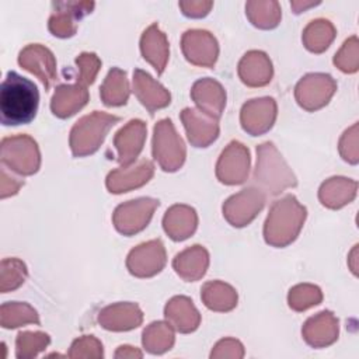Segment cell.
<instances>
[{"mask_svg": "<svg viewBox=\"0 0 359 359\" xmlns=\"http://www.w3.org/2000/svg\"><path fill=\"white\" fill-rule=\"evenodd\" d=\"M38 104L36 86L17 72H8L0 88L1 123L6 126L29 123L36 115Z\"/></svg>", "mask_w": 359, "mask_h": 359, "instance_id": "6da1fadb", "label": "cell"}, {"mask_svg": "<svg viewBox=\"0 0 359 359\" xmlns=\"http://www.w3.org/2000/svg\"><path fill=\"white\" fill-rule=\"evenodd\" d=\"M119 122V116L95 111L81 118L70 133V146L74 156H86L95 151L109 128Z\"/></svg>", "mask_w": 359, "mask_h": 359, "instance_id": "7a4b0ae2", "label": "cell"}, {"mask_svg": "<svg viewBox=\"0 0 359 359\" xmlns=\"http://www.w3.org/2000/svg\"><path fill=\"white\" fill-rule=\"evenodd\" d=\"M306 209L302 208L296 198L289 195L282 201H276L271 209V213L266 219V223H279L282 222L275 233H272L266 243L273 245H286L293 241L304 222Z\"/></svg>", "mask_w": 359, "mask_h": 359, "instance_id": "3957f363", "label": "cell"}, {"mask_svg": "<svg viewBox=\"0 0 359 359\" xmlns=\"http://www.w3.org/2000/svg\"><path fill=\"white\" fill-rule=\"evenodd\" d=\"M1 161L10 170L29 175L39 167V151L36 143L25 135L6 137L1 142Z\"/></svg>", "mask_w": 359, "mask_h": 359, "instance_id": "277c9868", "label": "cell"}, {"mask_svg": "<svg viewBox=\"0 0 359 359\" xmlns=\"http://www.w3.org/2000/svg\"><path fill=\"white\" fill-rule=\"evenodd\" d=\"M153 154L165 171H175L184 163V143L181 137L177 136L170 119L160 121L154 128Z\"/></svg>", "mask_w": 359, "mask_h": 359, "instance_id": "5b68a950", "label": "cell"}, {"mask_svg": "<svg viewBox=\"0 0 359 359\" xmlns=\"http://www.w3.org/2000/svg\"><path fill=\"white\" fill-rule=\"evenodd\" d=\"M158 201L143 198L121 205L114 215L116 229L123 234H133L147 226Z\"/></svg>", "mask_w": 359, "mask_h": 359, "instance_id": "8992f818", "label": "cell"}, {"mask_svg": "<svg viewBox=\"0 0 359 359\" xmlns=\"http://www.w3.org/2000/svg\"><path fill=\"white\" fill-rule=\"evenodd\" d=\"M276 116V105L272 98L251 100L243 107L241 123L251 135H259L268 130Z\"/></svg>", "mask_w": 359, "mask_h": 359, "instance_id": "52a82bcc", "label": "cell"}, {"mask_svg": "<svg viewBox=\"0 0 359 359\" xmlns=\"http://www.w3.org/2000/svg\"><path fill=\"white\" fill-rule=\"evenodd\" d=\"M182 121L188 133L191 143L198 147H205L217 137V122L216 118L205 114L203 111H196L187 108L182 111Z\"/></svg>", "mask_w": 359, "mask_h": 359, "instance_id": "ba28073f", "label": "cell"}, {"mask_svg": "<svg viewBox=\"0 0 359 359\" xmlns=\"http://www.w3.org/2000/svg\"><path fill=\"white\" fill-rule=\"evenodd\" d=\"M18 63L24 69L36 74L42 80L45 88H49L52 81L56 79L53 55L41 45H29L21 50Z\"/></svg>", "mask_w": 359, "mask_h": 359, "instance_id": "9c48e42d", "label": "cell"}, {"mask_svg": "<svg viewBox=\"0 0 359 359\" xmlns=\"http://www.w3.org/2000/svg\"><path fill=\"white\" fill-rule=\"evenodd\" d=\"M241 194L244 203H241L240 195H234L223 206L227 220L238 227L247 224L264 205V198L259 192L254 189H243Z\"/></svg>", "mask_w": 359, "mask_h": 359, "instance_id": "30bf717a", "label": "cell"}, {"mask_svg": "<svg viewBox=\"0 0 359 359\" xmlns=\"http://www.w3.org/2000/svg\"><path fill=\"white\" fill-rule=\"evenodd\" d=\"M164 252L163 244L157 241H150L147 244L139 245L128 257V268L136 276H151L161 271L165 258H151Z\"/></svg>", "mask_w": 359, "mask_h": 359, "instance_id": "8fae6325", "label": "cell"}, {"mask_svg": "<svg viewBox=\"0 0 359 359\" xmlns=\"http://www.w3.org/2000/svg\"><path fill=\"white\" fill-rule=\"evenodd\" d=\"M146 128L142 121H130L115 136V146L118 149V160L128 165L132 163L143 147Z\"/></svg>", "mask_w": 359, "mask_h": 359, "instance_id": "7c38bea8", "label": "cell"}, {"mask_svg": "<svg viewBox=\"0 0 359 359\" xmlns=\"http://www.w3.org/2000/svg\"><path fill=\"white\" fill-rule=\"evenodd\" d=\"M250 156L248 150L238 142H231L229 147L222 153L217 164V177L224 184H240L243 180L237 174L234 167H238L244 172H248Z\"/></svg>", "mask_w": 359, "mask_h": 359, "instance_id": "4fadbf2b", "label": "cell"}, {"mask_svg": "<svg viewBox=\"0 0 359 359\" xmlns=\"http://www.w3.org/2000/svg\"><path fill=\"white\" fill-rule=\"evenodd\" d=\"M241 80L248 86H264L271 81L272 66L262 52H248L240 62Z\"/></svg>", "mask_w": 359, "mask_h": 359, "instance_id": "5bb4252c", "label": "cell"}, {"mask_svg": "<svg viewBox=\"0 0 359 359\" xmlns=\"http://www.w3.org/2000/svg\"><path fill=\"white\" fill-rule=\"evenodd\" d=\"M133 79L136 94L150 112H153L156 108H163L170 104V94L160 84L153 81L147 73L136 70Z\"/></svg>", "mask_w": 359, "mask_h": 359, "instance_id": "9a60e30c", "label": "cell"}, {"mask_svg": "<svg viewBox=\"0 0 359 359\" xmlns=\"http://www.w3.org/2000/svg\"><path fill=\"white\" fill-rule=\"evenodd\" d=\"M142 321V313L133 304H116L107 307L100 313V323L107 330H130Z\"/></svg>", "mask_w": 359, "mask_h": 359, "instance_id": "2e32d148", "label": "cell"}, {"mask_svg": "<svg viewBox=\"0 0 359 359\" xmlns=\"http://www.w3.org/2000/svg\"><path fill=\"white\" fill-rule=\"evenodd\" d=\"M192 97L205 114L210 116L215 115V118L220 116L226 97L219 83L212 80H201L195 83Z\"/></svg>", "mask_w": 359, "mask_h": 359, "instance_id": "e0dca14e", "label": "cell"}, {"mask_svg": "<svg viewBox=\"0 0 359 359\" xmlns=\"http://www.w3.org/2000/svg\"><path fill=\"white\" fill-rule=\"evenodd\" d=\"M88 100L87 90L81 86H60L52 98V111L60 118L73 115Z\"/></svg>", "mask_w": 359, "mask_h": 359, "instance_id": "ac0fdd59", "label": "cell"}, {"mask_svg": "<svg viewBox=\"0 0 359 359\" xmlns=\"http://www.w3.org/2000/svg\"><path fill=\"white\" fill-rule=\"evenodd\" d=\"M196 216L194 209L187 206H172L164 217V229L172 240H184L194 233Z\"/></svg>", "mask_w": 359, "mask_h": 359, "instance_id": "d6986e66", "label": "cell"}, {"mask_svg": "<svg viewBox=\"0 0 359 359\" xmlns=\"http://www.w3.org/2000/svg\"><path fill=\"white\" fill-rule=\"evenodd\" d=\"M142 53H143V57L147 59L154 66L158 74L163 73L168 49H167L165 36L163 35V32L158 29L156 24L151 25L147 31H144L142 36Z\"/></svg>", "mask_w": 359, "mask_h": 359, "instance_id": "ffe728a7", "label": "cell"}, {"mask_svg": "<svg viewBox=\"0 0 359 359\" xmlns=\"http://www.w3.org/2000/svg\"><path fill=\"white\" fill-rule=\"evenodd\" d=\"M122 175H125V180H107V187L111 192H125L126 189L136 188L143 185L149 181V178L153 175V164L147 160L142 161L139 165L133 167L132 170H122L119 171Z\"/></svg>", "mask_w": 359, "mask_h": 359, "instance_id": "44dd1931", "label": "cell"}, {"mask_svg": "<svg viewBox=\"0 0 359 359\" xmlns=\"http://www.w3.org/2000/svg\"><path fill=\"white\" fill-rule=\"evenodd\" d=\"M129 94L125 72L112 69L101 88V97L107 105H122Z\"/></svg>", "mask_w": 359, "mask_h": 359, "instance_id": "7402d4cb", "label": "cell"}, {"mask_svg": "<svg viewBox=\"0 0 359 359\" xmlns=\"http://www.w3.org/2000/svg\"><path fill=\"white\" fill-rule=\"evenodd\" d=\"M202 297L205 304L212 310H230L236 306L237 302L236 292L230 286L220 282L205 285Z\"/></svg>", "mask_w": 359, "mask_h": 359, "instance_id": "603a6c76", "label": "cell"}, {"mask_svg": "<svg viewBox=\"0 0 359 359\" xmlns=\"http://www.w3.org/2000/svg\"><path fill=\"white\" fill-rule=\"evenodd\" d=\"M182 49H184V53L187 55V59L195 65L212 66L217 56V43L210 34H208L202 46H196L184 35Z\"/></svg>", "mask_w": 359, "mask_h": 359, "instance_id": "cb8c5ba5", "label": "cell"}, {"mask_svg": "<svg viewBox=\"0 0 359 359\" xmlns=\"http://www.w3.org/2000/svg\"><path fill=\"white\" fill-rule=\"evenodd\" d=\"M206 265H208V252L201 245H194L192 248L178 254L174 259V268L185 279H189L191 266H195L196 271L201 275H203Z\"/></svg>", "mask_w": 359, "mask_h": 359, "instance_id": "d4e9b609", "label": "cell"}, {"mask_svg": "<svg viewBox=\"0 0 359 359\" xmlns=\"http://www.w3.org/2000/svg\"><path fill=\"white\" fill-rule=\"evenodd\" d=\"M25 323H39L36 311L29 306L21 303H6L1 306V325L4 328H14Z\"/></svg>", "mask_w": 359, "mask_h": 359, "instance_id": "484cf974", "label": "cell"}, {"mask_svg": "<svg viewBox=\"0 0 359 359\" xmlns=\"http://www.w3.org/2000/svg\"><path fill=\"white\" fill-rule=\"evenodd\" d=\"M334 36V29L328 24V21L324 20H317L313 21L304 31V43L307 49L313 52H321L328 46Z\"/></svg>", "mask_w": 359, "mask_h": 359, "instance_id": "4316f807", "label": "cell"}, {"mask_svg": "<svg viewBox=\"0 0 359 359\" xmlns=\"http://www.w3.org/2000/svg\"><path fill=\"white\" fill-rule=\"evenodd\" d=\"M94 3H79L76 10L73 11V14L67 15L66 13H62L59 10L57 14H53L50 21H49V29L53 32V35L56 36H70L74 32V21L72 17L74 18H80L81 15H84L86 13H88L93 8Z\"/></svg>", "mask_w": 359, "mask_h": 359, "instance_id": "83f0119b", "label": "cell"}, {"mask_svg": "<svg viewBox=\"0 0 359 359\" xmlns=\"http://www.w3.org/2000/svg\"><path fill=\"white\" fill-rule=\"evenodd\" d=\"M27 275L25 265L14 258L3 259L1 262V292L6 293L18 287Z\"/></svg>", "mask_w": 359, "mask_h": 359, "instance_id": "f1b7e54d", "label": "cell"}, {"mask_svg": "<svg viewBox=\"0 0 359 359\" xmlns=\"http://www.w3.org/2000/svg\"><path fill=\"white\" fill-rule=\"evenodd\" d=\"M171 302L181 311V317H178L172 321L174 327L181 332L194 331L198 327L199 316H198V311L195 310V307L192 306V302H189L187 297H175Z\"/></svg>", "mask_w": 359, "mask_h": 359, "instance_id": "f546056e", "label": "cell"}, {"mask_svg": "<svg viewBox=\"0 0 359 359\" xmlns=\"http://www.w3.org/2000/svg\"><path fill=\"white\" fill-rule=\"evenodd\" d=\"M49 342L46 334L42 332H20L17 337V356H35L38 351L43 349Z\"/></svg>", "mask_w": 359, "mask_h": 359, "instance_id": "4dcf8cb0", "label": "cell"}, {"mask_svg": "<svg viewBox=\"0 0 359 359\" xmlns=\"http://www.w3.org/2000/svg\"><path fill=\"white\" fill-rule=\"evenodd\" d=\"M321 300V293L318 287L314 286H296L290 290L289 294V304L294 310H304L313 304H318Z\"/></svg>", "mask_w": 359, "mask_h": 359, "instance_id": "1f68e13d", "label": "cell"}, {"mask_svg": "<svg viewBox=\"0 0 359 359\" xmlns=\"http://www.w3.org/2000/svg\"><path fill=\"white\" fill-rule=\"evenodd\" d=\"M77 65L80 66V72H81V76H80V83L81 84H91L94 81V77H95V73L98 70V67H91L88 69V66L94 65L95 62H98L97 56L94 53H83L77 57Z\"/></svg>", "mask_w": 359, "mask_h": 359, "instance_id": "d6a6232c", "label": "cell"}, {"mask_svg": "<svg viewBox=\"0 0 359 359\" xmlns=\"http://www.w3.org/2000/svg\"><path fill=\"white\" fill-rule=\"evenodd\" d=\"M7 172H6V167L1 168V198H6L8 195H13L18 191L20 185L22 182L15 181V178H11V181L7 184Z\"/></svg>", "mask_w": 359, "mask_h": 359, "instance_id": "836d02e7", "label": "cell"}, {"mask_svg": "<svg viewBox=\"0 0 359 359\" xmlns=\"http://www.w3.org/2000/svg\"><path fill=\"white\" fill-rule=\"evenodd\" d=\"M181 6L189 7V8H184V14L191 17H202L208 14V10H203V7H210L212 3H181Z\"/></svg>", "mask_w": 359, "mask_h": 359, "instance_id": "e575fe53", "label": "cell"}]
</instances>
